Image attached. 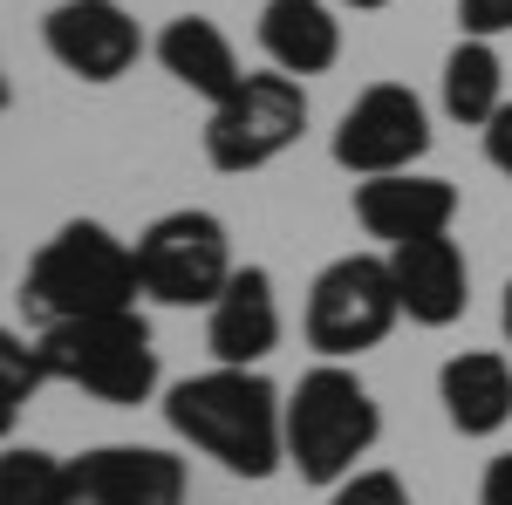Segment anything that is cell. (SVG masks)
Instances as JSON below:
<instances>
[{
	"mask_svg": "<svg viewBox=\"0 0 512 505\" xmlns=\"http://www.w3.org/2000/svg\"><path fill=\"white\" fill-rule=\"evenodd\" d=\"M164 424L192 451H205L212 465H226L233 478H253V485L287 465V396L260 369L212 362L205 376L171 383L164 389Z\"/></svg>",
	"mask_w": 512,
	"mask_h": 505,
	"instance_id": "obj_1",
	"label": "cell"
},
{
	"mask_svg": "<svg viewBox=\"0 0 512 505\" xmlns=\"http://www.w3.org/2000/svg\"><path fill=\"white\" fill-rule=\"evenodd\" d=\"M144 273H137V246L117 239L96 219H69L55 239H41V253L21 273V308L41 328L62 321H89V314H123L137 308Z\"/></svg>",
	"mask_w": 512,
	"mask_h": 505,
	"instance_id": "obj_2",
	"label": "cell"
},
{
	"mask_svg": "<svg viewBox=\"0 0 512 505\" xmlns=\"http://www.w3.org/2000/svg\"><path fill=\"white\" fill-rule=\"evenodd\" d=\"M376 437H383V410L349 362H315L287 389V465L301 471V485L335 492L342 478L362 471Z\"/></svg>",
	"mask_w": 512,
	"mask_h": 505,
	"instance_id": "obj_3",
	"label": "cell"
},
{
	"mask_svg": "<svg viewBox=\"0 0 512 505\" xmlns=\"http://www.w3.org/2000/svg\"><path fill=\"white\" fill-rule=\"evenodd\" d=\"M35 342L48 362V383H69L110 410H137L158 396V335L137 308L62 321V328H41Z\"/></svg>",
	"mask_w": 512,
	"mask_h": 505,
	"instance_id": "obj_4",
	"label": "cell"
},
{
	"mask_svg": "<svg viewBox=\"0 0 512 505\" xmlns=\"http://www.w3.org/2000/svg\"><path fill=\"white\" fill-rule=\"evenodd\" d=\"M403 321V301H396V273L390 253H342L315 273L308 287V349L321 362H355V355L383 349L390 328Z\"/></svg>",
	"mask_w": 512,
	"mask_h": 505,
	"instance_id": "obj_5",
	"label": "cell"
},
{
	"mask_svg": "<svg viewBox=\"0 0 512 505\" xmlns=\"http://www.w3.org/2000/svg\"><path fill=\"white\" fill-rule=\"evenodd\" d=\"M137 273H144V294L164 308H212L239 273L226 219L205 205H178V212L151 219L137 233Z\"/></svg>",
	"mask_w": 512,
	"mask_h": 505,
	"instance_id": "obj_6",
	"label": "cell"
},
{
	"mask_svg": "<svg viewBox=\"0 0 512 505\" xmlns=\"http://www.w3.org/2000/svg\"><path fill=\"white\" fill-rule=\"evenodd\" d=\"M301 130H308V89L280 69H260V76H246L233 103H219L205 117V164L226 178L267 171L274 157L301 144Z\"/></svg>",
	"mask_w": 512,
	"mask_h": 505,
	"instance_id": "obj_7",
	"label": "cell"
},
{
	"mask_svg": "<svg viewBox=\"0 0 512 505\" xmlns=\"http://www.w3.org/2000/svg\"><path fill=\"white\" fill-rule=\"evenodd\" d=\"M424 151H431V110L410 82H369L335 123V164L355 185L390 178V171H417Z\"/></svg>",
	"mask_w": 512,
	"mask_h": 505,
	"instance_id": "obj_8",
	"label": "cell"
},
{
	"mask_svg": "<svg viewBox=\"0 0 512 505\" xmlns=\"http://www.w3.org/2000/svg\"><path fill=\"white\" fill-rule=\"evenodd\" d=\"M41 48L76 82H117L144 55V28L123 0H55L41 14Z\"/></svg>",
	"mask_w": 512,
	"mask_h": 505,
	"instance_id": "obj_9",
	"label": "cell"
},
{
	"mask_svg": "<svg viewBox=\"0 0 512 505\" xmlns=\"http://www.w3.org/2000/svg\"><path fill=\"white\" fill-rule=\"evenodd\" d=\"M192 471L158 444H96L69 458V505H185Z\"/></svg>",
	"mask_w": 512,
	"mask_h": 505,
	"instance_id": "obj_10",
	"label": "cell"
},
{
	"mask_svg": "<svg viewBox=\"0 0 512 505\" xmlns=\"http://www.w3.org/2000/svg\"><path fill=\"white\" fill-rule=\"evenodd\" d=\"M355 226L383 246H410V239H437L458 219V185L431 178V171H390V178H362L355 185Z\"/></svg>",
	"mask_w": 512,
	"mask_h": 505,
	"instance_id": "obj_11",
	"label": "cell"
},
{
	"mask_svg": "<svg viewBox=\"0 0 512 505\" xmlns=\"http://www.w3.org/2000/svg\"><path fill=\"white\" fill-rule=\"evenodd\" d=\"M390 273H396V301L417 328H451L465 321V301H472V260L451 233L437 239H410V246H390Z\"/></svg>",
	"mask_w": 512,
	"mask_h": 505,
	"instance_id": "obj_12",
	"label": "cell"
},
{
	"mask_svg": "<svg viewBox=\"0 0 512 505\" xmlns=\"http://www.w3.org/2000/svg\"><path fill=\"white\" fill-rule=\"evenodd\" d=\"M205 349L226 369H260L280 349V294L267 267H239L233 287L205 308Z\"/></svg>",
	"mask_w": 512,
	"mask_h": 505,
	"instance_id": "obj_13",
	"label": "cell"
},
{
	"mask_svg": "<svg viewBox=\"0 0 512 505\" xmlns=\"http://www.w3.org/2000/svg\"><path fill=\"white\" fill-rule=\"evenodd\" d=\"M151 48H158L164 76L178 82V89H192V96H205L212 110L233 103L239 89H246V69H239L226 28L205 21V14H178V21H164V35L151 41Z\"/></svg>",
	"mask_w": 512,
	"mask_h": 505,
	"instance_id": "obj_14",
	"label": "cell"
},
{
	"mask_svg": "<svg viewBox=\"0 0 512 505\" xmlns=\"http://www.w3.org/2000/svg\"><path fill=\"white\" fill-rule=\"evenodd\" d=\"M437 403L458 437H499L512 424V355L465 349L437 369Z\"/></svg>",
	"mask_w": 512,
	"mask_h": 505,
	"instance_id": "obj_15",
	"label": "cell"
},
{
	"mask_svg": "<svg viewBox=\"0 0 512 505\" xmlns=\"http://www.w3.org/2000/svg\"><path fill=\"white\" fill-rule=\"evenodd\" d=\"M260 48L280 76L308 82L328 76L342 62V21H335V0H267L260 7Z\"/></svg>",
	"mask_w": 512,
	"mask_h": 505,
	"instance_id": "obj_16",
	"label": "cell"
},
{
	"mask_svg": "<svg viewBox=\"0 0 512 505\" xmlns=\"http://www.w3.org/2000/svg\"><path fill=\"white\" fill-rule=\"evenodd\" d=\"M506 62H499V41H478V35H458V48L444 55V117L451 123H485L506 110Z\"/></svg>",
	"mask_w": 512,
	"mask_h": 505,
	"instance_id": "obj_17",
	"label": "cell"
},
{
	"mask_svg": "<svg viewBox=\"0 0 512 505\" xmlns=\"http://www.w3.org/2000/svg\"><path fill=\"white\" fill-rule=\"evenodd\" d=\"M0 505H69V458H48L35 444L0 451Z\"/></svg>",
	"mask_w": 512,
	"mask_h": 505,
	"instance_id": "obj_18",
	"label": "cell"
},
{
	"mask_svg": "<svg viewBox=\"0 0 512 505\" xmlns=\"http://www.w3.org/2000/svg\"><path fill=\"white\" fill-rule=\"evenodd\" d=\"M48 383V362H41V342H21V335H0V417L14 424L21 403Z\"/></svg>",
	"mask_w": 512,
	"mask_h": 505,
	"instance_id": "obj_19",
	"label": "cell"
},
{
	"mask_svg": "<svg viewBox=\"0 0 512 505\" xmlns=\"http://www.w3.org/2000/svg\"><path fill=\"white\" fill-rule=\"evenodd\" d=\"M328 505H417V499H410V485H403L396 471L362 465L355 478H342V485L328 492Z\"/></svg>",
	"mask_w": 512,
	"mask_h": 505,
	"instance_id": "obj_20",
	"label": "cell"
},
{
	"mask_svg": "<svg viewBox=\"0 0 512 505\" xmlns=\"http://www.w3.org/2000/svg\"><path fill=\"white\" fill-rule=\"evenodd\" d=\"M458 35H478V41L512 35V0H458Z\"/></svg>",
	"mask_w": 512,
	"mask_h": 505,
	"instance_id": "obj_21",
	"label": "cell"
},
{
	"mask_svg": "<svg viewBox=\"0 0 512 505\" xmlns=\"http://www.w3.org/2000/svg\"><path fill=\"white\" fill-rule=\"evenodd\" d=\"M485 157H492V171H499V178H512V103L485 123Z\"/></svg>",
	"mask_w": 512,
	"mask_h": 505,
	"instance_id": "obj_22",
	"label": "cell"
},
{
	"mask_svg": "<svg viewBox=\"0 0 512 505\" xmlns=\"http://www.w3.org/2000/svg\"><path fill=\"white\" fill-rule=\"evenodd\" d=\"M478 505H512V451H499L478 478Z\"/></svg>",
	"mask_w": 512,
	"mask_h": 505,
	"instance_id": "obj_23",
	"label": "cell"
},
{
	"mask_svg": "<svg viewBox=\"0 0 512 505\" xmlns=\"http://www.w3.org/2000/svg\"><path fill=\"white\" fill-rule=\"evenodd\" d=\"M499 328H506V349H512V280H506V301H499Z\"/></svg>",
	"mask_w": 512,
	"mask_h": 505,
	"instance_id": "obj_24",
	"label": "cell"
},
{
	"mask_svg": "<svg viewBox=\"0 0 512 505\" xmlns=\"http://www.w3.org/2000/svg\"><path fill=\"white\" fill-rule=\"evenodd\" d=\"M335 7H355V14H376V7H390V0H335Z\"/></svg>",
	"mask_w": 512,
	"mask_h": 505,
	"instance_id": "obj_25",
	"label": "cell"
}]
</instances>
